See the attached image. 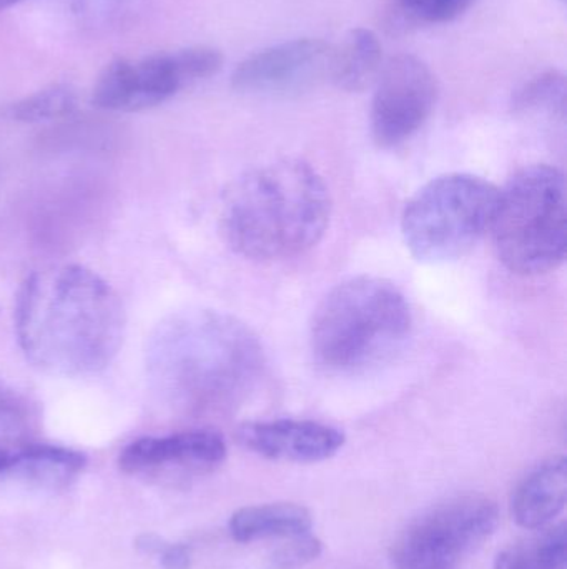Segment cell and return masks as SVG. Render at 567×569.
<instances>
[{
    "instance_id": "cell-6",
    "label": "cell",
    "mask_w": 567,
    "mask_h": 569,
    "mask_svg": "<svg viewBox=\"0 0 567 569\" xmlns=\"http://www.w3.org/2000/svg\"><path fill=\"white\" fill-rule=\"evenodd\" d=\"M499 189L472 173H446L406 203L402 236L419 262L446 263L468 256L489 232Z\"/></svg>"
},
{
    "instance_id": "cell-16",
    "label": "cell",
    "mask_w": 567,
    "mask_h": 569,
    "mask_svg": "<svg viewBox=\"0 0 567 569\" xmlns=\"http://www.w3.org/2000/svg\"><path fill=\"white\" fill-rule=\"evenodd\" d=\"M383 67V47L373 30H350L342 46L333 47L330 80L346 92H362L376 82Z\"/></svg>"
},
{
    "instance_id": "cell-13",
    "label": "cell",
    "mask_w": 567,
    "mask_h": 569,
    "mask_svg": "<svg viewBox=\"0 0 567 569\" xmlns=\"http://www.w3.org/2000/svg\"><path fill=\"white\" fill-rule=\"evenodd\" d=\"M85 465V455L55 445L0 447V488L62 491L79 478Z\"/></svg>"
},
{
    "instance_id": "cell-8",
    "label": "cell",
    "mask_w": 567,
    "mask_h": 569,
    "mask_svg": "<svg viewBox=\"0 0 567 569\" xmlns=\"http://www.w3.org/2000/svg\"><path fill=\"white\" fill-rule=\"evenodd\" d=\"M438 82L428 66L409 53L383 63L373 96L372 136L382 149L408 142L435 110Z\"/></svg>"
},
{
    "instance_id": "cell-19",
    "label": "cell",
    "mask_w": 567,
    "mask_h": 569,
    "mask_svg": "<svg viewBox=\"0 0 567 569\" xmlns=\"http://www.w3.org/2000/svg\"><path fill=\"white\" fill-rule=\"evenodd\" d=\"M516 113L548 112L565 119L566 77L559 70H546L533 77L513 97Z\"/></svg>"
},
{
    "instance_id": "cell-12",
    "label": "cell",
    "mask_w": 567,
    "mask_h": 569,
    "mask_svg": "<svg viewBox=\"0 0 567 569\" xmlns=\"http://www.w3.org/2000/svg\"><path fill=\"white\" fill-rule=\"evenodd\" d=\"M236 438L246 450L266 460L288 463H320L335 457L345 445V435L338 428L293 418L246 421Z\"/></svg>"
},
{
    "instance_id": "cell-18",
    "label": "cell",
    "mask_w": 567,
    "mask_h": 569,
    "mask_svg": "<svg viewBox=\"0 0 567 569\" xmlns=\"http://www.w3.org/2000/svg\"><path fill=\"white\" fill-rule=\"evenodd\" d=\"M79 107L77 90L69 83H52L22 99L6 103L0 116L12 122L43 123L67 119L75 113Z\"/></svg>"
},
{
    "instance_id": "cell-7",
    "label": "cell",
    "mask_w": 567,
    "mask_h": 569,
    "mask_svg": "<svg viewBox=\"0 0 567 569\" xmlns=\"http://www.w3.org/2000/svg\"><path fill=\"white\" fill-rule=\"evenodd\" d=\"M498 505L482 495L452 498L409 523L393 541L396 569H449L493 537Z\"/></svg>"
},
{
    "instance_id": "cell-14",
    "label": "cell",
    "mask_w": 567,
    "mask_h": 569,
    "mask_svg": "<svg viewBox=\"0 0 567 569\" xmlns=\"http://www.w3.org/2000/svg\"><path fill=\"white\" fill-rule=\"evenodd\" d=\"M566 497V458H549L529 471L513 491V520L525 530H541L563 513Z\"/></svg>"
},
{
    "instance_id": "cell-1",
    "label": "cell",
    "mask_w": 567,
    "mask_h": 569,
    "mask_svg": "<svg viewBox=\"0 0 567 569\" xmlns=\"http://www.w3.org/2000/svg\"><path fill=\"white\" fill-rule=\"evenodd\" d=\"M16 333L29 363L53 377H89L105 370L125 337L119 293L82 266L32 273L20 287Z\"/></svg>"
},
{
    "instance_id": "cell-10",
    "label": "cell",
    "mask_w": 567,
    "mask_h": 569,
    "mask_svg": "<svg viewBox=\"0 0 567 569\" xmlns=\"http://www.w3.org/2000/svg\"><path fill=\"white\" fill-rule=\"evenodd\" d=\"M186 86L176 50L115 59L97 77L92 106L107 112H143L162 106Z\"/></svg>"
},
{
    "instance_id": "cell-24",
    "label": "cell",
    "mask_w": 567,
    "mask_h": 569,
    "mask_svg": "<svg viewBox=\"0 0 567 569\" xmlns=\"http://www.w3.org/2000/svg\"><path fill=\"white\" fill-rule=\"evenodd\" d=\"M20 2H23V0H0V10L9 9V7L17 6Z\"/></svg>"
},
{
    "instance_id": "cell-9",
    "label": "cell",
    "mask_w": 567,
    "mask_h": 569,
    "mask_svg": "<svg viewBox=\"0 0 567 569\" xmlns=\"http://www.w3.org/2000/svg\"><path fill=\"white\" fill-rule=\"evenodd\" d=\"M333 46L320 39H293L245 57L232 73V87L253 96L305 92L330 79Z\"/></svg>"
},
{
    "instance_id": "cell-20",
    "label": "cell",
    "mask_w": 567,
    "mask_h": 569,
    "mask_svg": "<svg viewBox=\"0 0 567 569\" xmlns=\"http://www.w3.org/2000/svg\"><path fill=\"white\" fill-rule=\"evenodd\" d=\"M39 425V408L26 391L0 378V443L26 440Z\"/></svg>"
},
{
    "instance_id": "cell-4",
    "label": "cell",
    "mask_w": 567,
    "mask_h": 569,
    "mask_svg": "<svg viewBox=\"0 0 567 569\" xmlns=\"http://www.w3.org/2000/svg\"><path fill=\"white\" fill-rule=\"evenodd\" d=\"M412 328V308L395 283L353 277L320 301L310 325V343L326 370L358 373L389 360Z\"/></svg>"
},
{
    "instance_id": "cell-11",
    "label": "cell",
    "mask_w": 567,
    "mask_h": 569,
    "mask_svg": "<svg viewBox=\"0 0 567 569\" xmlns=\"http://www.w3.org/2000/svg\"><path fill=\"white\" fill-rule=\"evenodd\" d=\"M225 458L226 443L222 435L190 430L132 441L120 453L119 467L130 477L185 481L212 473Z\"/></svg>"
},
{
    "instance_id": "cell-2",
    "label": "cell",
    "mask_w": 567,
    "mask_h": 569,
    "mask_svg": "<svg viewBox=\"0 0 567 569\" xmlns=\"http://www.w3.org/2000/svg\"><path fill=\"white\" fill-rule=\"evenodd\" d=\"M145 361L156 397L189 415L233 410L265 371V353L252 328L215 310L180 311L160 321Z\"/></svg>"
},
{
    "instance_id": "cell-21",
    "label": "cell",
    "mask_w": 567,
    "mask_h": 569,
    "mask_svg": "<svg viewBox=\"0 0 567 569\" xmlns=\"http://www.w3.org/2000/svg\"><path fill=\"white\" fill-rule=\"evenodd\" d=\"M473 2L475 0H395L393 13L405 26H435L458 19Z\"/></svg>"
},
{
    "instance_id": "cell-5",
    "label": "cell",
    "mask_w": 567,
    "mask_h": 569,
    "mask_svg": "<svg viewBox=\"0 0 567 569\" xmlns=\"http://www.w3.org/2000/svg\"><path fill=\"white\" fill-rule=\"evenodd\" d=\"M489 233L499 262L522 277L555 272L567 252L566 182L548 163L525 167L499 190Z\"/></svg>"
},
{
    "instance_id": "cell-17",
    "label": "cell",
    "mask_w": 567,
    "mask_h": 569,
    "mask_svg": "<svg viewBox=\"0 0 567 569\" xmlns=\"http://www.w3.org/2000/svg\"><path fill=\"white\" fill-rule=\"evenodd\" d=\"M493 569H567L566 525L541 528L509 545L496 557Z\"/></svg>"
},
{
    "instance_id": "cell-3",
    "label": "cell",
    "mask_w": 567,
    "mask_h": 569,
    "mask_svg": "<svg viewBox=\"0 0 567 569\" xmlns=\"http://www.w3.org/2000/svg\"><path fill=\"white\" fill-rule=\"evenodd\" d=\"M332 219L323 177L298 159H279L236 177L222 199L220 229L239 256L293 259L318 246Z\"/></svg>"
},
{
    "instance_id": "cell-23",
    "label": "cell",
    "mask_w": 567,
    "mask_h": 569,
    "mask_svg": "<svg viewBox=\"0 0 567 569\" xmlns=\"http://www.w3.org/2000/svg\"><path fill=\"white\" fill-rule=\"evenodd\" d=\"M160 563L163 569H190L192 567V555L186 545H163L159 553Z\"/></svg>"
},
{
    "instance_id": "cell-25",
    "label": "cell",
    "mask_w": 567,
    "mask_h": 569,
    "mask_svg": "<svg viewBox=\"0 0 567 569\" xmlns=\"http://www.w3.org/2000/svg\"><path fill=\"white\" fill-rule=\"evenodd\" d=\"M561 2H566V0H561Z\"/></svg>"
},
{
    "instance_id": "cell-22",
    "label": "cell",
    "mask_w": 567,
    "mask_h": 569,
    "mask_svg": "<svg viewBox=\"0 0 567 569\" xmlns=\"http://www.w3.org/2000/svg\"><path fill=\"white\" fill-rule=\"evenodd\" d=\"M285 543L275 548L270 561L275 569H300L318 560L323 553V543L310 533L286 538Z\"/></svg>"
},
{
    "instance_id": "cell-15",
    "label": "cell",
    "mask_w": 567,
    "mask_h": 569,
    "mask_svg": "<svg viewBox=\"0 0 567 569\" xmlns=\"http://www.w3.org/2000/svg\"><path fill=\"white\" fill-rule=\"evenodd\" d=\"M313 517L308 508L296 503H269L245 507L230 518V535L239 543L292 538L310 533Z\"/></svg>"
}]
</instances>
